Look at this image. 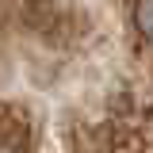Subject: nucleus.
<instances>
[{
	"instance_id": "nucleus-1",
	"label": "nucleus",
	"mask_w": 153,
	"mask_h": 153,
	"mask_svg": "<svg viewBox=\"0 0 153 153\" xmlns=\"http://www.w3.org/2000/svg\"><path fill=\"white\" fill-rule=\"evenodd\" d=\"M134 31L153 46V0H134Z\"/></svg>"
},
{
	"instance_id": "nucleus-2",
	"label": "nucleus",
	"mask_w": 153,
	"mask_h": 153,
	"mask_svg": "<svg viewBox=\"0 0 153 153\" xmlns=\"http://www.w3.org/2000/svg\"><path fill=\"white\" fill-rule=\"evenodd\" d=\"M0 153H31V146H19V142H4L0 138Z\"/></svg>"
}]
</instances>
